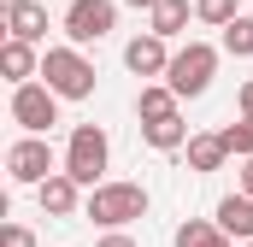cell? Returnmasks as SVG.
Here are the masks:
<instances>
[{"label": "cell", "mask_w": 253, "mask_h": 247, "mask_svg": "<svg viewBox=\"0 0 253 247\" xmlns=\"http://www.w3.org/2000/svg\"><path fill=\"white\" fill-rule=\"evenodd\" d=\"M141 141H147L153 153H177V147H189V124H183V112H171V118H147V124H141Z\"/></svg>", "instance_id": "cell-13"}, {"label": "cell", "mask_w": 253, "mask_h": 247, "mask_svg": "<svg viewBox=\"0 0 253 247\" xmlns=\"http://www.w3.org/2000/svg\"><path fill=\"white\" fill-rule=\"evenodd\" d=\"M124 6H135V12H153V6H159V0H124Z\"/></svg>", "instance_id": "cell-25"}, {"label": "cell", "mask_w": 253, "mask_h": 247, "mask_svg": "<svg viewBox=\"0 0 253 247\" xmlns=\"http://www.w3.org/2000/svg\"><path fill=\"white\" fill-rule=\"evenodd\" d=\"M177 106H183V94H177L165 77H147L141 94H135V118H141V124H147V118H171Z\"/></svg>", "instance_id": "cell-11"}, {"label": "cell", "mask_w": 253, "mask_h": 247, "mask_svg": "<svg viewBox=\"0 0 253 247\" xmlns=\"http://www.w3.org/2000/svg\"><path fill=\"white\" fill-rule=\"evenodd\" d=\"M177 247H236V236L218 224V218H189V224H177Z\"/></svg>", "instance_id": "cell-16"}, {"label": "cell", "mask_w": 253, "mask_h": 247, "mask_svg": "<svg viewBox=\"0 0 253 247\" xmlns=\"http://www.w3.org/2000/svg\"><path fill=\"white\" fill-rule=\"evenodd\" d=\"M94 247H135V236H124V230H106V236H100Z\"/></svg>", "instance_id": "cell-22"}, {"label": "cell", "mask_w": 253, "mask_h": 247, "mask_svg": "<svg viewBox=\"0 0 253 247\" xmlns=\"http://www.w3.org/2000/svg\"><path fill=\"white\" fill-rule=\"evenodd\" d=\"M212 71H218V47H212V41H189V47H177V53H171L165 82H171L183 100H200V94L212 88Z\"/></svg>", "instance_id": "cell-4"}, {"label": "cell", "mask_w": 253, "mask_h": 247, "mask_svg": "<svg viewBox=\"0 0 253 247\" xmlns=\"http://www.w3.org/2000/svg\"><path fill=\"white\" fill-rule=\"evenodd\" d=\"M42 82H53L59 100H88L100 77H94V65L83 59V47L71 41V47H47L42 53Z\"/></svg>", "instance_id": "cell-2"}, {"label": "cell", "mask_w": 253, "mask_h": 247, "mask_svg": "<svg viewBox=\"0 0 253 247\" xmlns=\"http://www.w3.org/2000/svg\"><path fill=\"white\" fill-rule=\"evenodd\" d=\"M0 247H36V236H30L24 224H6V230H0Z\"/></svg>", "instance_id": "cell-21"}, {"label": "cell", "mask_w": 253, "mask_h": 247, "mask_svg": "<svg viewBox=\"0 0 253 247\" xmlns=\"http://www.w3.org/2000/svg\"><path fill=\"white\" fill-rule=\"evenodd\" d=\"M106 165H112V141H106V129H100V124H77L71 141H65V171H71L83 188H94L100 177H106Z\"/></svg>", "instance_id": "cell-3"}, {"label": "cell", "mask_w": 253, "mask_h": 247, "mask_svg": "<svg viewBox=\"0 0 253 247\" xmlns=\"http://www.w3.org/2000/svg\"><path fill=\"white\" fill-rule=\"evenodd\" d=\"M83 218H94L100 230H124L135 218H147V188L141 183H94L83 200Z\"/></svg>", "instance_id": "cell-1"}, {"label": "cell", "mask_w": 253, "mask_h": 247, "mask_svg": "<svg viewBox=\"0 0 253 247\" xmlns=\"http://www.w3.org/2000/svg\"><path fill=\"white\" fill-rule=\"evenodd\" d=\"M224 53H230V59H253V18L248 12H236V18L224 24Z\"/></svg>", "instance_id": "cell-18"}, {"label": "cell", "mask_w": 253, "mask_h": 247, "mask_svg": "<svg viewBox=\"0 0 253 247\" xmlns=\"http://www.w3.org/2000/svg\"><path fill=\"white\" fill-rule=\"evenodd\" d=\"M242 194H253V153L242 159Z\"/></svg>", "instance_id": "cell-24"}, {"label": "cell", "mask_w": 253, "mask_h": 247, "mask_svg": "<svg viewBox=\"0 0 253 247\" xmlns=\"http://www.w3.org/2000/svg\"><path fill=\"white\" fill-rule=\"evenodd\" d=\"M0 71H6L12 82H30V77H42V53H36V41H18V36H6V47H0Z\"/></svg>", "instance_id": "cell-14"}, {"label": "cell", "mask_w": 253, "mask_h": 247, "mask_svg": "<svg viewBox=\"0 0 253 247\" xmlns=\"http://www.w3.org/2000/svg\"><path fill=\"white\" fill-rule=\"evenodd\" d=\"M242 247H253V242H242Z\"/></svg>", "instance_id": "cell-26"}, {"label": "cell", "mask_w": 253, "mask_h": 247, "mask_svg": "<svg viewBox=\"0 0 253 247\" xmlns=\"http://www.w3.org/2000/svg\"><path fill=\"white\" fill-rule=\"evenodd\" d=\"M236 12H242L236 0H194V18H200V24H212V30H224Z\"/></svg>", "instance_id": "cell-19"}, {"label": "cell", "mask_w": 253, "mask_h": 247, "mask_svg": "<svg viewBox=\"0 0 253 247\" xmlns=\"http://www.w3.org/2000/svg\"><path fill=\"white\" fill-rule=\"evenodd\" d=\"M6 171H12V183L24 188H42L59 165H53V147H47V135H24V141H12L6 147Z\"/></svg>", "instance_id": "cell-7"}, {"label": "cell", "mask_w": 253, "mask_h": 247, "mask_svg": "<svg viewBox=\"0 0 253 247\" xmlns=\"http://www.w3.org/2000/svg\"><path fill=\"white\" fill-rule=\"evenodd\" d=\"M12 124L24 129V135H47L53 124H59V94H53V82H12Z\"/></svg>", "instance_id": "cell-5"}, {"label": "cell", "mask_w": 253, "mask_h": 247, "mask_svg": "<svg viewBox=\"0 0 253 247\" xmlns=\"http://www.w3.org/2000/svg\"><path fill=\"white\" fill-rule=\"evenodd\" d=\"M59 24H65V36H71L77 47H88V41H106V36L118 30V0H71Z\"/></svg>", "instance_id": "cell-6"}, {"label": "cell", "mask_w": 253, "mask_h": 247, "mask_svg": "<svg viewBox=\"0 0 253 247\" xmlns=\"http://www.w3.org/2000/svg\"><path fill=\"white\" fill-rule=\"evenodd\" d=\"M189 18H194V0H159V6L147 12V30L171 41V36H183V30H189Z\"/></svg>", "instance_id": "cell-17"}, {"label": "cell", "mask_w": 253, "mask_h": 247, "mask_svg": "<svg viewBox=\"0 0 253 247\" xmlns=\"http://www.w3.org/2000/svg\"><path fill=\"white\" fill-rule=\"evenodd\" d=\"M236 106H242V112H248V118H253V77H248V82H242V94H236Z\"/></svg>", "instance_id": "cell-23"}, {"label": "cell", "mask_w": 253, "mask_h": 247, "mask_svg": "<svg viewBox=\"0 0 253 247\" xmlns=\"http://www.w3.org/2000/svg\"><path fill=\"white\" fill-rule=\"evenodd\" d=\"M212 218H218L236 242H253V194H242V188H236V194H224Z\"/></svg>", "instance_id": "cell-15"}, {"label": "cell", "mask_w": 253, "mask_h": 247, "mask_svg": "<svg viewBox=\"0 0 253 247\" xmlns=\"http://www.w3.org/2000/svg\"><path fill=\"white\" fill-rule=\"evenodd\" d=\"M224 141H230L236 159H248V153H253V118H248V112H242V124H224Z\"/></svg>", "instance_id": "cell-20"}, {"label": "cell", "mask_w": 253, "mask_h": 247, "mask_svg": "<svg viewBox=\"0 0 253 247\" xmlns=\"http://www.w3.org/2000/svg\"><path fill=\"white\" fill-rule=\"evenodd\" d=\"M36 200H42V212H47V218H77V212H83V183L59 165L47 183L36 188Z\"/></svg>", "instance_id": "cell-8"}, {"label": "cell", "mask_w": 253, "mask_h": 247, "mask_svg": "<svg viewBox=\"0 0 253 247\" xmlns=\"http://www.w3.org/2000/svg\"><path fill=\"white\" fill-rule=\"evenodd\" d=\"M6 36L42 41V36H47V6H42V0H6Z\"/></svg>", "instance_id": "cell-10"}, {"label": "cell", "mask_w": 253, "mask_h": 247, "mask_svg": "<svg viewBox=\"0 0 253 247\" xmlns=\"http://www.w3.org/2000/svg\"><path fill=\"white\" fill-rule=\"evenodd\" d=\"M124 65L135 71V77H165V71H171V47H165V36H153V30L135 36V41L124 47Z\"/></svg>", "instance_id": "cell-9"}, {"label": "cell", "mask_w": 253, "mask_h": 247, "mask_svg": "<svg viewBox=\"0 0 253 247\" xmlns=\"http://www.w3.org/2000/svg\"><path fill=\"white\" fill-rule=\"evenodd\" d=\"M224 159H230V141H224V129H206V135H189V171H200V177H212V171H224Z\"/></svg>", "instance_id": "cell-12"}]
</instances>
